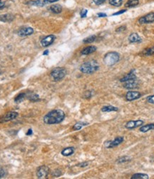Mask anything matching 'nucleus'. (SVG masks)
<instances>
[{"mask_svg":"<svg viewBox=\"0 0 154 179\" xmlns=\"http://www.w3.org/2000/svg\"><path fill=\"white\" fill-rule=\"evenodd\" d=\"M98 68H99V64H98V62L95 60H92V61L83 63L79 69L82 73L86 74H91L96 71Z\"/></svg>","mask_w":154,"mask_h":179,"instance_id":"f03ea898","label":"nucleus"},{"mask_svg":"<svg viewBox=\"0 0 154 179\" xmlns=\"http://www.w3.org/2000/svg\"><path fill=\"white\" fill-rule=\"evenodd\" d=\"M49 10L52 12L54 14H59V13L62 12V6L59 5V4H54V5L51 6Z\"/></svg>","mask_w":154,"mask_h":179,"instance_id":"aec40b11","label":"nucleus"},{"mask_svg":"<svg viewBox=\"0 0 154 179\" xmlns=\"http://www.w3.org/2000/svg\"><path fill=\"white\" fill-rule=\"evenodd\" d=\"M138 86V84L136 81V79L123 82V87L126 89H134V88H136Z\"/></svg>","mask_w":154,"mask_h":179,"instance_id":"ddd939ff","label":"nucleus"},{"mask_svg":"<svg viewBox=\"0 0 154 179\" xmlns=\"http://www.w3.org/2000/svg\"><path fill=\"white\" fill-rule=\"evenodd\" d=\"M154 129V124H149L147 125H145V126H142L139 129V131L140 132H143V133H146L148 132L149 131L153 130Z\"/></svg>","mask_w":154,"mask_h":179,"instance_id":"6ab92c4d","label":"nucleus"},{"mask_svg":"<svg viewBox=\"0 0 154 179\" xmlns=\"http://www.w3.org/2000/svg\"><path fill=\"white\" fill-rule=\"evenodd\" d=\"M61 175H62V171L59 169L55 170L52 173V176L54 177H59Z\"/></svg>","mask_w":154,"mask_h":179,"instance_id":"2f4dec72","label":"nucleus"},{"mask_svg":"<svg viewBox=\"0 0 154 179\" xmlns=\"http://www.w3.org/2000/svg\"><path fill=\"white\" fill-rule=\"evenodd\" d=\"M65 118V113L61 109H54L48 113L44 117L46 124H56L61 123Z\"/></svg>","mask_w":154,"mask_h":179,"instance_id":"f257e3e1","label":"nucleus"},{"mask_svg":"<svg viewBox=\"0 0 154 179\" xmlns=\"http://www.w3.org/2000/svg\"><path fill=\"white\" fill-rule=\"evenodd\" d=\"M119 110L117 107H114L112 106H106L101 109L103 112H111V111H117Z\"/></svg>","mask_w":154,"mask_h":179,"instance_id":"393cba45","label":"nucleus"},{"mask_svg":"<svg viewBox=\"0 0 154 179\" xmlns=\"http://www.w3.org/2000/svg\"><path fill=\"white\" fill-rule=\"evenodd\" d=\"M97 15H98V17H106L107 16V14H105V13H98Z\"/></svg>","mask_w":154,"mask_h":179,"instance_id":"58836bf2","label":"nucleus"},{"mask_svg":"<svg viewBox=\"0 0 154 179\" xmlns=\"http://www.w3.org/2000/svg\"><path fill=\"white\" fill-rule=\"evenodd\" d=\"M106 0H94V2L95 3L96 5H100V4H103L104 2H105Z\"/></svg>","mask_w":154,"mask_h":179,"instance_id":"c9c22d12","label":"nucleus"},{"mask_svg":"<svg viewBox=\"0 0 154 179\" xmlns=\"http://www.w3.org/2000/svg\"><path fill=\"white\" fill-rule=\"evenodd\" d=\"M1 74V71H0V74Z\"/></svg>","mask_w":154,"mask_h":179,"instance_id":"c03bdc74","label":"nucleus"},{"mask_svg":"<svg viewBox=\"0 0 154 179\" xmlns=\"http://www.w3.org/2000/svg\"><path fill=\"white\" fill-rule=\"evenodd\" d=\"M88 123H84V122H78L76 124H74V126H73V129L74 131H78L80 130L84 126L87 125Z\"/></svg>","mask_w":154,"mask_h":179,"instance_id":"bb28decb","label":"nucleus"},{"mask_svg":"<svg viewBox=\"0 0 154 179\" xmlns=\"http://www.w3.org/2000/svg\"><path fill=\"white\" fill-rule=\"evenodd\" d=\"M120 59L119 53L116 52H111L107 53L104 57V64L109 67H111L116 64Z\"/></svg>","mask_w":154,"mask_h":179,"instance_id":"7ed1b4c3","label":"nucleus"},{"mask_svg":"<svg viewBox=\"0 0 154 179\" xmlns=\"http://www.w3.org/2000/svg\"><path fill=\"white\" fill-rule=\"evenodd\" d=\"M123 137L122 136H119V137L116 138L113 141H108L105 144L106 147L107 148H113V147L118 146L119 145H120L122 142L123 141Z\"/></svg>","mask_w":154,"mask_h":179,"instance_id":"6e6552de","label":"nucleus"},{"mask_svg":"<svg viewBox=\"0 0 154 179\" xmlns=\"http://www.w3.org/2000/svg\"><path fill=\"white\" fill-rule=\"evenodd\" d=\"M96 39V36L92 35V36H90V37H87V38L84 39L83 42L85 44H90V43H92V42H94Z\"/></svg>","mask_w":154,"mask_h":179,"instance_id":"c756f323","label":"nucleus"},{"mask_svg":"<svg viewBox=\"0 0 154 179\" xmlns=\"http://www.w3.org/2000/svg\"><path fill=\"white\" fill-rule=\"evenodd\" d=\"M139 4V0H128L125 4L126 7H134Z\"/></svg>","mask_w":154,"mask_h":179,"instance_id":"b1692460","label":"nucleus"},{"mask_svg":"<svg viewBox=\"0 0 154 179\" xmlns=\"http://www.w3.org/2000/svg\"><path fill=\"white\" fill-rule=\"evenodd\" d=\"M126 12V10H121V11H119V12H118L113 14V16H115V15H119V14H123V13Z\"/></svg>","mask_w":154,"mask_h":179,"instance_id":"4c0bfd02","label":"nucleus"},{"mask_svg":"<svg viewBox=\"0 0 154 179\" xmlns=\"http://www.w3.org/2000/svg\"><path fill=\"white\" fill-rule=\"evenodd\" d=\"M56 37L54 35H49L47 37H46L45 38L43 39L41 41V46H44V47H46V46H49L54 42Z\"/></svg>","mask_w":154,"mask_h":179,"instance_id":"f8f14e48","label":"nucleus"},{"mask_svg":"<svg viewBox=\"0 0 154 179\" xmlns=\"http://www.w3.org/2000/svg\"><path fill=\"white\" fill-rule=\"evenodd\" d=\"M5 174H6L5 171H4L3 168H0V178H2L3 177L5 176Z\"/></svg>","mask_w":154,"mask_h":179,"instance_id":"f704fd0d","label":"nucleus"},{"mask_svg":"<svg viewBox=\"0 0 154 179\" xmlns=\"http://www.w3.org/2000/svg\"><path fill=\"white\" fill-rule=\"evenodd\" d=\"M4 5H5V3L4 2H0V10L4 8Z\"/></svg>","mask_w":154,"mask_h":179,"instance_id":"79ce46f5","label":"nucleus"},{"mask_svg":"<svg viewBox=\"0 0 154 179\" xmlns=\"http://www.w3.org/2000/svg\"><path fill=\"white\" fill-rule=\"evenodd\" d=\"M134 71H131L129 74H128L126 75L125 76H123V77L120 80L121 82L123 83V82H126V81H129V80H132V79H136V74H134Z\"/></svg>","mask_w":154,"mask_h":179,"instance_id":"a211bd4d","label":"nucleus"},{"mask_svg":"<svg viewBox=\"0 0 154 179\" xmlns=\"http://www.w3.org/2000/svg\"><path fill=\"white\" fill-rule=\"evenodd\" d=\"M144 121L143 120H136V121H130L126 124V128L128 129H133L138 126H142Z\"/></svg>","mask_w":154,"mask_h":179,"instance_id":"9b49d317","label":"nucleus"},{"mask_svg":"<svg viewBox=\"0 0 154 179\" xmlns=\"http://www.w3.org/2000/svg\"><path fill=\"white\" fill-rule=\"evenodd\" d=\"M58 0H34V1H30L28 4H31V5L37 6V7H44L50 3H54L57 1Z\"/></svg>","mask_w":154,"mask_h":179,"instance_id":"1a4fd4ad","label":"nucleus"},{"mask_svg":"<svg viewBox=\"0 0 154 179\" xmlns=\"http://www.w3.org/2000/svg\"><path fill=\"white\" fill-rule=\"evenodd\" d=\"M138 22L141 25L143 24H150L154 22V12H151L145 16H142L138 19Z\"/></svg>","mask_w":154,"mask_h":179,"instance_id":"0eeeda50","label":"nucleus"},{"mask_svg":"<svg viewBox=\"0 0 154 179\" xmlns=\"http://www.w3.org/2000/svg\"><path fill=\"white\" fill-rule=\"evenodd\" d=\"M109 4L115 7H120L123 4V0H109Z\"/></svg>","mask_w":154,"mask_h":179,"instance_id":"cd10ccee","label":"nucleus"},{"mask_svg":"<svg viewBox=\"0 0 154 179\" xmlns=\"http://www.w3.org/2000/svg\"><path fill=\"white\" fill-rule=\"evenodd\" d=\"M26 97V94H25V93H21V94H19V95L16 96L15 99H14V101L17 103H21V102H22L24 100Z\"/></svg>","mask_w":154,"mask_h":179,"instance_id":"4be33fe9","label":"nucleus"},{"mask_svg":"<svg viewBox=\"0 0 154 179\" xmlns=\"http://www.w3.org/2000/svg\"><path fill=\"white\" fill-rule=\"evenodd\" d=\"M141 97V94H140V92L138 91H128L126 93V99L127 101H134L136 100Z\"/></svg>","mask_w":154,"mask_h":179,"instance_id":"9d476101","label":"nucleus"},{"mask_svg":"<svg viewBox=\"0 0 154 179\" xmlns=\"http://www.w3.org/2000/svg\"><path fill=\"white\" fill-rule=\"evenodd\" d=\"M87 10H82L80 12V15H81V18H85L87 15Z\"/></svg>","mask_w":154,"mask_h":179,"instance_id":"72a5a7b5","label":"nucleus"},{"mask_svg":"<svg viewBox=\"0 0 154 179\" xmlns=\"http://www.w3.org/2000/svg\"><path fill=\"white\" fill-rule=\"evenodd\" d=\"M128 40L131 43H138V42H142V39L140 37V36L138 34H136V33H132V34H131V35L128 37Z\"/></svg>","mask_w":154,"mask_h":179,"instance_id":"dca6fc26","label":"nucleus"},{"mask_svg":"<svg viewBox=\"0 0 154 179\" xmlns=\"http://www.w3.org/2000/svg\"><path fill=\"white\" fill-rule=\"evenodd\" d=\"M27 98L29 101L33 102H36L39 100V95L35 94H30L29 95H27Z\"/></svg>","mask_w":154,"mask_h":179,"instance_id":"c85d7f7f","label":"nucleus"},{"mask_svg":"<svg viewBox=\"0 0 154 179\" xmlns=\"http://www.w3.org/2000/svg\"><path fill=\"white\" fill-rule=\"evenodd\" d=\"M48 54H49V50H46V51H44V53H43V54H44V55H47Z\"/></svg>","mask_w":154,"mask_h":179,"instance_id":"37998d69","label":"nucleus"},{"mask_svg":"<svg viewBox=\"0 0 154 179\" xmlns=\"http://www.w3.org/2000/svg\"><path fill=\"white\" fill-rule=\"evenodd\" d=\"M34 33V29L31 27L23 28L18 31V34L20 37H26V36L31 35Z\"/></svg>","mask_w":154,"mask_h":179,"instance_id":"4468645a","label":"nucleus"},{"mask_svg":"<svg viewBox=\"0 0 154 179\" xmlns=\"http://www.w3.org/2000/svg\"><path fill=\"white\" fill-rule=\"evenodd\" d=\"M74 153V148L73 147H68L62 150V155L64 156H69Z\"/></svg>","mask_w":154,"mask_h":179,"instance_id":"412c9836","label":"nucleus"},{"mask_svg":"<svg viewBox=\"0 0 154 179\" xmlns=\"http://www.w3.org/2000/svg\"><path fill=\"white\" fill-rule=\"evenodd\" d=\"M131 161V158H129L128 156H123L121 159H119V160L117 161L118 163H125V162L129 161Z\"/></svg>","mask_w":154,"mask_h":179,"instance_id":"7c9ffc66","label":"nucleus"},{"mask_svg":"<svg viewBox=\"0 0 154 179\" xmlns=\"http://www.w3.org/2000/svg\"><path fill=\"white\" fill-rule=\"evenodd\" d=\"M143 54L144 56H146L154 55V46L145 49L143 52Z\"/></svg>","mask_w":154,"mask_h":179,"instance_id":"a878e982","label":"nucleus"},{"mask_svg":"<svg viewBox=\"0 0 154 179\" xmlns=\"http://www.w3.org/2000/svg\"><path fill=\"white\" fill-rule=\"evenodd\" d=\"M87 165H88V163H86V162H85V163H81V164H79V166L86 167V166H87Z\"/></svg>","mask_w":154,"mask_h":179,"instance_id":"ea45409f","label":"nucleus"},{"mask_svg":"<svg viewBox=\"0 0 154 179\" xmlns=\"http://www.w3.org/2000/svg\"><path fill=\"white\" fill-rule=\"evenodd\" d=\"M14 16L11 14H6L0 15V21L2 22H10L13 21Z\"/></svg>","mask_w":154,"mask_h":179,"instance_id":"f3484780","label":"nucleus"},{"mask_svg":"<svg viewBox=\"0 0 154 179\" xmlns=\"http://www.w3.org/2000/svg\"><path fill=\"white\" fill-rule=\"evenodd\" d=\"M32 133H33L32 130H31V129H29V131H28L27 133H26V135H28V136H30V135L32 134Z\"/></svg>","mask_w":154,"mask_h":179,"instance_id":"a19ab883","label":"nucleus"},{"mask_svg":"<svg viewBox=\"0 0 154 179\" xmlns=\"http://www.w3.org/2000/svg\"><path fill=\"white\" fill-rule=\"evenodd\" d=\"M149 177L147 174H136L131 176V179H149Z\"/></svg>","mask_w":154,"mask_h":179,"instance_id":"5701e85b","label":"nucleus"},{"mask_svg":"<svg viewBox=\"0 0 154 179\" xmlns=\"http://www.w3.org/2000/svg\"><path fill=\"white\" fill-rule=\"evenodd\" d=\"M17 116L18 113L14 112V111H9V112L7 113L2 118H0V123H5L12 121V120L15 119Z\"/></svg>","mask_w":154,"mask_h":179,"instance_id":"423d86ee","label":"nucleus"},{"mask_svg":"<svg viewBox=\"0 0 154 179\" xmlns=\"http://www.w3.org/2000/svg\"><path fill=\"white\" fill-rule=\"evenodd\" d=\"M96 49L97 48L95 46H89L84 48V49L81 51V54L82 55H89L94 53V52H95L96 51Z\"/></svg>","mask_w":154,"mask_h":179,"instance_id":"2eb2a0df","label":"nucleus"},{"mask_svg":"<svg viewBox=\"0 0 154 179\" xmlns=\"http://www.w3.org/2000/svg\"><path fill=\"white\" fill-rule=\"evenodd\" d=\"M126 29V27L125 26H122L121 27H119L116 29V32H120V31H125Z\"/></svg>","mask_w":154,"mask_h":179,"instance_id":"e433bc0d","label":"nucleus"},{"mask_svg":"<svg viewBox=\"0 0 154 179\" xmlns=\"http://www.w3.org/2000/svg\"><path fill=\"white\" fill-rule=\"evenodd\" d=\"M49 173V168L46 165H41L38 168L37 172V176L38 178L43 179L46 178L47 177L48 174Z\"/></svg>","mask_w":154,"mask_h":179,"instance_id":"39448f33","label":"nucleus"},{"mask_svg":"<svg viewBox=\"0 0 154 179\" xmlns=\"http://www.w3.org/2000/svg\"><path fill=\"white\" fill-rule=\"evenodd\" d=\"M146 100H147V101L149 102V103H153V104H154V95L148 97L147 98H146Z\"/></svg>","mask_w":154,"mask_h":179,"instance_id":"473e14b6","label":"nucleus"},{"mask_svg":"<svg viewBox=\"0 0 154 179\" xmlns=\"http://www.w3.org/2000/svg\"><path fill=\"white\" fill-rule=\"evenodd\" d=\"M66 70L62 67H57L52 71L50 73V78L54 82H58L64 79L66 75Z\"/></svg>","mask_w":154,"mask_h":179,"instance_id":"20e7f679","label":"nucleus"}]
</instances>
